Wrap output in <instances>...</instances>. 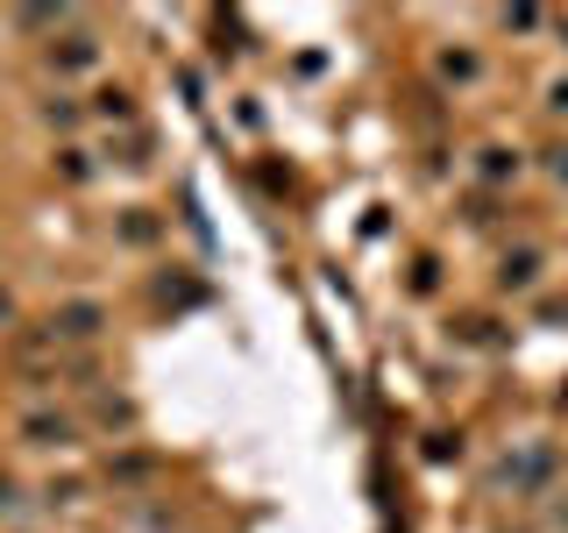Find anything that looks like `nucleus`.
Segmentation results:
<instances>
[{"label": "nucleus", "mask_w": 568, "mask_h": 533, "mask_svg": "<svg viewBox=\"0 0 568 533\" xmlns=\"http://www.w3.org/2000/svg\"><path fill=\"white\" fill-rule=\"evenodd\" d=\"M50 328H58V342H93V334L106 328V313L93 306V299H79V306H64L58 320H50Z\"/></svg>", "instance_id": "f257e3e1"}, {"label": "nucleus", "mask_w": 568, "mask_h": 533, "mask_svg": "<svg viewBox=\"0 0 568 533\" xmlns=\"http://www.w3.org/2000/svg\"><path fill=\"white\" fill-rule=\"evenodd\" d=\"M540 271H547L540 249H519V257L497 263V284H505V292H532V284H540Z\"/></svg>", "instance_id": "f03ea898"}, {"label": "nucleus", "mask_w": 568, "mask_h": 533, "mask_svg": "<svg viewBox=\"0 0 568 533\" xmlns=\"http://www.w3.org/2000/svg\"><path fill=\"white\" fill-rule=\"evenodd\" d=\"M22 434L36 441V449H71V420H64V413H29Z\"/></svg>", "instance_id": "7ed1b4c3"}, {"label": "nucleus", "mask_w": 568, "mask_h": 533, "mask_svg": "<svg viewBox=\"0 0 568 533\" xmlns=\"http://www.w3.org/2000/svg\"><path fill=\"white\" fill-rule=\"evenodd\" d=\"M440 79L476 86V79H484V58H476V50H440Z\"/></svg>", "instance_id": "20e7f679"}, {"label": "nucleus", "mask_w": 568, "mask_h": 533, "mask_svg": "<svg viewBox=\"0 0 568 533\" xmlns=\"http://www.w3.org/2000/svg\"><path fill=\"white\" fill-rule=\"evenodd\" d=\"M93 58H100L93 36H64V50H50V64H58V71H85Z\"/></svg>", "instance_id": "39448f33"}, {"label": "nucleus", "mask_w": 568, "mask_h": 533, "mask_svg": "<svg viewBox=\"0 0 568 533\" xmlns=\"http://www.w3.org/2000/svg\"><path fill=\"white\" fill-rule=\"evenodd\" d=\"M100 114L106 121H135V100L121 93V86H100Z\"/></svg>", "instance_id": "423d86ee"}, {"label": "nucleus", "mask_w": 568, "mask_h": 533, "mask_svg": "<svg viewBox=\"0 0 568 533\" xmlns=\"http://www.w3.org/2000/svg\"><path fill=\"white\" fill-rule=\"evenodd\" d=\"M511 171H519V157H511V150H484V178H511Z\"/></svg>", "instance_id": "0eeeda50"}, {"label": "nucleus", "mask_w": 568, "mask_h": 533, "mask_svg": "<svg viewBox=\"0 0 568 533\" xmlns=\"http://www.w3.org/2000/svg\"><path fill=\"white\" fill-rule=\"evenodd\" d=\"M150 235H156V228H150V221H142V207H135V213H129V221H121V242H150Z\"/></svg>", "instance_id": "6e6552de"}, {"label": "nucleus", "mask_w": 568, "mask_h": 533, "mask_svg": "<svg viewBox=\"0 0 568 533\" xmlns=\"http://www.w3.org/2000/svg\"><path fill=\"white\" fill-rule=\"evenodd\" d=\"M547 526H555V533H568V491L555 497V520H547Z\"/></svg>", "instance_id": "1a4fd4ad"}, {"label": "nucleus", "mask_w": 568, "mask_h": 533, "mask_svg": "<svg viewBox=\"0 0 568 533\" xmlns=\"http://www.w3.org/2000/svg\"><path fill=\"white\" fill-rule=\"evenodd\" d=\"M547 107H555V114H568V79H555V100H547Z\"/></svg>", "instance_id": "9d476101"}]
</instances>
